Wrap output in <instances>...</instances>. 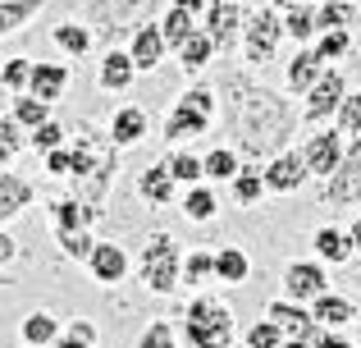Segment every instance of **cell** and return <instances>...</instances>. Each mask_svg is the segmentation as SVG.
Wrapping results in <instances>:
<instances>
[{
	"instance_id": "obj_1",
	"label": "cell",
	"mask_w": 361,
	"mask_h": 348,
	"mask_svg": "<svg viewBox=\"0 0 361 348\" xmlns=\"http://www.w3.org/2000/svg\"><path fill=\"white\" fill-rule=\"evenodd\" d=\"M220 110H224V124L233 133V147H238L243 161L261 165L270 156H279L288 147V138L298 133V110L293 101L283 97L279 88L270 83H256L252 73L229 69L220 88Z\"/></svg>"
},
{
	"instance_id": "obj_2",
	"label": "cell",
	"mask_w": 361,
	"mask_h": 348,
	"mask_svg": "<svg viewBox=\"0 0 361 348\" xmlns=\"http://www.w3.org/2000/svg\"><path fill=\"white\" fill-rule=\"evenodd\" d=\"M69 147H73V174L64 184H69V193L78 202L101 211L110 188H115V174H119V143L110 138L106 124L78 119V124H69Z\"/></svg>"
},
{
	"instance_id": "obj_3",
	"label": "cell",
	"mask_w": 361,
	"mask_h": 348,
	"mask_svg": "<svg viewBox=\"0 0 361 348\" xmlns=\"http://www.w3.org/2000/svg\"><path fill=\"white\" fill-rule=\"evenodd\" d=\"M178 340L188 348H233L238 340V325H233V307L224 303V298H192L183 312V321H178Z\"/></svg>"
},
{
	"instance_id": "obj_4",
	"label": "cell",
	"mask_w": 361,
	"mask_h": 348,
	"mask_svg": "<svg viewBox=\"0 0 361 348\" xmlns=\"http://www.w3.org/2000/svg\"><path fill=\"white\" fill-rule=\"evenodd\" d=\"M165 9H169V0H87L82 18L92 23V32L101 42L115 46L119 37H133L142 23H156Z\"/></svg>"
},
{
	"instance_id": "obj_5",
	"label": "cell",
	"mask_w": 361,
	"mask_h": 348,
	"mask_svg": "<svg viewBox=\"0 0 361 348\" xmlns=\"http://www.w3.org/2000/svg\"><path fill=\"white\" fill-rule=\"evenodd\" d=\"M137 280L147 284V294L169 298L183 289V248L174 243V234H151L137 252Z\"/></svg>"
},
{
	"instance_id": "obj_6",
	"label": "cell",
	"mask_w": 361,
	"mask_h": 348,
	"mask_svg": "<svg viewBox=\"0 0 361 348\" xmlns=\"http://www.w3.org/2000/svg\"><path fill=\"white\" fill-rule=\"evenodd\" d=\"M215 115H220V92L211 88V83H192V88L183 92V97L169 106V115H165V128L160 133L169 138V143H188V138H202V133H211V124H215Z\"/></svg>"
},
{
	"instance_id": "obj_7",
	"label": "cell",
	"mask_w": 361,
	"mask_h": 348,
	"mask_svg": "<svg viewBox=\"0 0 361 348\" xmlns=\"http://www.w3.org/2000/svg\"><path fill=\"white\" fill-rule=\"evenodd\" d=\"M283 37H288L283 32V14L274 5H261L256 14H247L238 51H243L247 64H270V60H279V42Z\"/></svg>"
},
{
	"instance_id": "obj_8",
	"label": "cell",
	"mask_w": 361,
	"mask_h": 348,
	"mask_svg": "<svg viewBox=\"0 0 361 348\" xmlns=\"http://www.w3.org/2000/svg\"><path fill=\"white\" fill-rule=\"evenodd\" d=\"M320 202L325 206H361V138H348V152L338 170L320 184Z\"/></svg>"
},
{
	"instance_id": "obj_9",
	"label": "cell",
	"mask_w": 361,
	"mask_h": 348,
	"mask_svg": "<svg viewBox=\"0 0 361 348\" xmlns=\"http://www.w3.org/2000/svg\"><path fill=\"white\" fill-rule=\"evenodd\" d=\"M348 92H353V88H348L343 69H334V64H329V69L316 78V88L302 97V124H325V119H334Z\"/></svg>"
},
{
	"instance_id": "obj_10",
	"label": "cell",
	"mask_w": 361,
	"mask_h": 348,
	"mask_svg": "<svg viewBox=\"0 0 361 348\" xmlns=\"http://www.w3.org/2000/svg\"><path fill=\"white\" fill-rule=\"evenodd\" d=\"M261 174H265V193H274V197H293L298 188H307V179H311L302 147H298V152L283 147L279 156H270V161L261 165Z\"/></svg>"
},
{
	"instance_id": "obj_11",
	"label": "cell",
	"mask_w": 361,
	"mask_h": 348,
	"mask_svg": "<svg viewBox=\"0 0 361 348\" xmlns=\"http://www.w3.org/2000/svg\"><path fill=\"white\" fill-rule=\"evenodd\" d=\"M202 28L215 37L220 51H233L243 42V28H247V9L238 0H206V14H202Z\"/></svg>"
},
{
	"instance_id": "obj_12",
	"label": "cell",
	"mask_w": 361,
	"mask_h": 348,
	"mask_svg": "<svg viewBox=\"0 0 361 348\" xmlns=\"http://www.w3.org/2000/svg\"><path fill=\"white\" fill-rule=\"evenodd\" d=\"M320 294H329V270L325 261H288L283 266V298H293V303H316Z\"/></svg>"
},
{
	"instance_id": "obj_13",
	"label": "cell",
	"mask_w": 361,
	"mask_h": 348,
	"mask_svg": "<svg viewBox=\"0 0 361 348\" xmlns=\"http://www.w3.org/2000/svg\"><path fill=\"white\" fill-rule=\"evenodd\" d=\"M343 152H348V143H343V133H338V128H325V133H311L307 143H302V156H307V170H311V179H320V184H325V179L338 170Z\"/></svg>"
},
{
	"instance_id": "obj_14",
	"label": "cell",
	"mask_w": 361,
	"mask_h": 348,
	"mask_svg": "<svg viewBox=\"0 0 361 348\" xmlns=\"http://www.w3.org/2000/svg\"><path fill=\"white\" fill-rule=\"evenodd\" d=\"M128 270H133L128 252H123L115 239H97V248H92V257H87V275L97 280L101 289H115V284L128 280Z\"/></svg>"
},
{
	"instance_id": "obj_15",
	"label": "cell",
	"mask_w": 361,
	"mask_h": 348,
	"mask_svg": "<svg viewBox=\"0 0 361 348\" xmlns=\"http://www.w3.org/2000/svg\"><path fill=\"white\" fill-rule=\"evenodd\" d=\"M325 69H329V64L316 55V46H298V51H293V60L283 64V88H288L293 97H307Z\"/></svg>"
},
{
	"instance_id": "obj_16",
	"label": "cell",
	"mask_w": 361,
	"mask_h": 348,
	"mask_svg": "<svg viewBox=\"0 0 361 348\" xmlns=\"http://www.w3.org/2000/svg\"><path fill=\"white\" fill-rule=\"evenodd\" d=\"M137 197L147 206H174L178 197H183V188H178V179L169 174L165 161H156V165H147V170L137 174Z\"/></svg>"
},
{
	"instance_id": "obj_17",
	"label": "cell",
	"mask_w": 361,
	"mask_h": 348,
	"mask_svg": "<svg viewBox=\"0 0 361 348\" xmlns=\"http://www.w3.org/2000/svg\"><path fill=\"white\" fill-rule=\"evenodd\" d=\"M128 55H133V64H137V73H151L160 60H165L169 42H165V32H160V18L156 23H142L137 32L128 37Z\"/></svg>"
},
{
	"instance_id": "obj_18",
	"label": "cell",
	"mask_w": 361,
	"mask_h": 348,
	"mask_svg": "<svg viewBox=\"0 0 361 348\" xmlns=\"http://www.w3.org/2000/svg\"><path fill=\"white\" fill-rule=\"evenodd\" d=\"M32 202H37L32 179H23V174H14V170H0V229H5L9 220H18Z\"/></svg>"
},
{
	"instance_id": "obj_19",
	"label": "cell",
	"mask_w": 361,
	"mask_h": 348,
	"mask_svg": "<svg viewBox=\"0 0 361 348\" xmlns=\"http://www.w3.org/2000/svg\"><path fill=\"white\" fill-rule=\"evenodd\" d=\"M51 206V229L55 234H73V229H92V224L101 220V211L97 206H87V202H78L73 193H64V197H55V202H46Z\"/></svg>"
},
{
	"instance_id": "obj_20",
	"label": "cell",
	"mask_w": 361,
	"mask_h": 348,
	"mask_svg": "<svg viewBox=\"0 0 361 348\" xmlns=\"http://www.w3.org/2000/svg\"><path fill=\"white\" fill-rule=\"evenodd\" d=\"M133 78H137V64H133L128 46H123V51L110 46V51L101 55V64H97V88L101 92H128Z\"/></svg>"
},
{
	"instance_id": "obj_21",
	"label": "cell",
	"mask_w": 361,
	"mask_h": 348,
	"mask_svg": "<svg viewBox=\"0 0 361 348\" xmlns=\"http://www.w3.org/2000/svg\"><path fill=\"white\" fill-rule=\"evenodd\" d=\"M51 42H55V51L60 55H69V60H82V55H92V46H97V32H92V23L87 18H64V23H55L51 28Z\"/></svg>"
},
{
	"instance_id": "obj_22",
	"label": "cell",
	"mask_w": 361,
	"mask_h": 348,
	"mask_svg": "<svg viewBox=\"0 0 361 348\" xmlns=\"http://www.w3.org/2000/svg\"><path fill=\"white\" fill-rule=\"evenodd\" d=\"M110 138L119 143V152H128V147H137L142 138L151 133V119H147V110L142 106H119L115 115H110Z\"/></svg>"
},
{
	"instance_id": "obj_23",
	"label": "cell",
	"mask_w": 361,
	"mask_h": 348,
	"mask_svg": "<svg viewBox=\"0 0 361 348\" xmlns=\"http://www.w3.org/2000/svg\"><path fill=\"white\" fill-rule=\"evenodd\" d=\"M265 316H270V321L279 325L288 340H298V335L316 330V316H311V307H307V303H293V298H274V303L265 307Z\"/></svg>"
},
{
	"instance_id": "obj_24",
	"label": "cell",
	"mask_w": 361,
	"mask_h": 348,
	"mask_svg": "<svg viewBox=\"0 0 361 348\" xmlns=\"http://www.w3.org/2000/svg\"><path fill=\"white\" fill-rule=\"evenodd\" d=\"M311 248H316L320 261H329V266H348L353 261V234L348 229H334V224H320L316 234H311Z\"/></svg>"
},
{
	"instance_id": "obj_25",
	"label": "cell",
	"mask_w": 361,
	"mask_h": 348,
	"mask_svg": "<svg viewBox=\"0 0 361 348\" xmlns=\"http://www.w3.org/2000/svg\"><path fill=\"white\" fill-rule=\"evenodd\" d=\"M64 88H69V69L64 64H55V60H32V83H27V92L32 97H42V101H60L64 97Z\"/></svg>"
},
{
	"instance_id": "obj_26",
	"label": "cell",
	"mask_w": 361,
	"mask_h": 348,
	"mask_svg": "<svg viewBox=\"0 0 361 348\" xmlns=\"http://www.w3.org/2000/svg\"><path fill=\"white\" fill-rule=\"evenodd\" d=\"M174 55H178V64H183V73H206V69H211V60L220 55V46H215V37L206 32V28H197V32L188 37Z\"/></svg>"
},
{
	"instance_id": "obj_27",
	"label": "cell",
	"mask_w": 361,
	"mask_h": 348,
	"mask_svg": "<svg viewBox=\"0 0 361 348\" xmlns=\"http://www.w3.org/2000/svg\"><path fill=\"white\" fill-rule=\"evenodd\" d=\"M178 211H183L192 224L215 220V215H220V193H215V184H192V188H183V197H178Z\"/></svg>"
},
{
	"instance_id": "obj_28",
	"label": "cell",
	"mask_w": 361,
	"mask_h": 348,
	"mask_svg": "<svg viewBox=\"0 0 361 348\" xmlns=\"http://www.w3.org/2000/svg\"><path fill=\"white\" fill-rule=\"evenodd\" d=\"M311 316H316V325H325V330H343L348 321L357 316V307H353V298H343V294H320L316 303H311Z\"/></svg>"
},
{
	"instance_id": "obj_29",
	"label": "cell",
	"mask_w": 361,
	"mask_h": 348,
	"mask_svg": "<svg viewBox=\"0 0 361 348\" xmlns=\"http://www.w3.org/2000/svg\"><path fill=\"white\" fill-rule=\"evenodd\" d=\"M229 197H233V206H247V211H252V206H261L265 197V174H261V165H252L247 161L238 174H233V184H229Z\"/></svg>"
},
{
	"instance_id": "obj_30",
	"label": "cell",
	"mask_w": 361,
	"mask_h": 348,
	"mask_svg": "<svg viewBox=\"0 0 361 348\" xmlns=\"http://www.w3.org/2000/svg\"><path fill=\"white\" fill-rule=\"evenodd\" d=\"M215 280H224V284H247L252 280V257H247L243 248H233V243H224L220 252H215Z\"/></svg>"
},
{
	"instance_id": "obj_31",
	"label": "cell",
	"mask_w": 361,
	"mask_h": 348,
	"mask_svg": "<svg viewBox=\"0 0 361 348\" xmlns=\"http://www.w3.org/2000/svg\"><path fill=\"white\" fill-rule=\"evenodd\" d=\"M283 14V32L293 37L298 46H311L320 37V28H316V5H288V9H279Z\"/></svg>"
},
{
	"instance_id": "obj_32",
	"label": "cell",
	"mask_w": 361,
	"mask_h": 348,
	"mask_svg": "<svg viewBox=\"0 0 361 348\" xmlns=\"http://www.w3.org/2000/svg\"><path fill=\"white\" fill-rule=\"evenodd\" d=\"M60 330H64V325H60V316H55V312H46V307H42V312H27V316H23V344L55 348Z\"/></svg>"
},
{
	"instance_id": "obj_33",
	"label": "cell",
	"mask_w": 361,
	"mask_h": 348,
	"mask_svg": "<svg viewBox=\"0 0 361 348\" xmlns=\"http://www.w3.org/2000/svg\"><path fill=\"white\" fill-rule=\"evenodd\" d=\"M202 28V18L197 14H188V9H178V5H169L165 14H160V32H165V42H169V51H178V46L188 42V37Z\"/></svg>"
},
{
	"instance_id": "obj_34",
	"label": "cell",
	"mask_w": 361,
	"mask_h": 348,
	"mask_svg": "<svg viewBox=\"0 0 361 348\" xmlns=\"http://www.w3.org/2000/svg\"><path fill=\"white\" fill-rule=\"evenodd\" d=\"M202 165H206V184H233V174L243 170V156L238 147H215V152L202 156Z\"/></svg>"
},
{
	"instance_id": "obj_35",
	"label": "cell",
	"mask_w": 361,
	"mask_h": 348,
	"mask_svg": "<svg viewBox=\"0 0 361 348\" xmlns=\"http://www.w3.org/2000/svg\"><path fill=\"white\" fill-rule=\"evenodd\" d=\"M46 0H0V37L9 32H23L37 14H42Z\"/></svg>"
},
{
	"instance_id": "obj_36",
	"label": "cell",
	"mask_w": 361,
	"mask_h": 348,
	"mask_svg": "<svg viewBox=\"0 0 361 348\" xmlns=\"http://www.w3.org/2000/svg\"><path fill=\"white\" fill-rule=\"evenodd\" d=\"M361 9L353 5V0H320L316 5V28L320 32H329V28H357Z\"/></svg>"
},
{
	"instance_id": "obj_37",
	"label": "cell",
	"mask_w": 361,
	"mask_h": 348,
	"mask_svg": "<svg viewBox=\"0 0 361 348\" xmlns=\"http://www.w3.org/2000/svg\"><path fill=\"white\" fill-rule=\"evenodd\" d=\"M165 165H169V174L178 179V188L206 184V165H202V156L183 152V147H174V152H165Z\"/></svg>"
},
{
	"instance_id": "obj_38",
	"label": "cell",
	"mask_w": 361,
	"mask_h": 348,
	"mask_svg": "<svg viewBox=\"0 0 361 348\" xmlns=\"http://www.w3.org/2000/svg\"><path fill=\"white\" fill-rule=\"evenodd\" d=\"M23 147H27V128L14 115H0V170H9Z\"/></svg>"
},
{
	"instance_id": "obj_39",
	"label": "cell",
	"mask_w": 361,
	"mask_h": 348,
	"mask_svg": "<svg viewBox=\"0 0 361 348\" xmlns=\"http://www.w3.org/2000/svg\"><path fill=\"white\" fill-rule=\"evenodd\" d=\"M311 46H316V55L325 64L329 60H353V28H329V32H320Z\"/></svg>"
},
{
	"instance_id": "obj_40",
	"label": "cell",
	"mask_w": 361,
	"mask_h": 348,
	"mask_svg": "<svg viewBox=\"0 0 361 348\" xmlns=\"http://www.w3.org/2000/svg\"><path fill=\"white\" fill-rule=\"evenodd\" d=\"M69 143V124H60V119H46V124H37L32 133H27V147H32L37 156H46V152H55V147H64Z\"/></svg>"
},
{
	"instance_id": "obj_41",
	"label": "cell",
	"mask_w": 361,
	"mask_h": 348,
	"mask_svg": "<svg viewBox=\"0 0 361 348\" xmlns=\"http://www.w3.org/2000/svg\"><path fill=\"white\" fill-rule=\"evenodd\" d=\"M27 83H32V60H27V55H14V60L0 64V88H5L9 97H23Z\"/></svg>"
},
{
	"instance_id": "obj_42",
	"label": "cell",
	"mask_w": 361,
	"mask_h": 348,
	"mask_svg": "<svg viewBox=\"0 0 361 348\" xmlns=\"http://www.w3.org/2000/svg\"><path fill=\"white\" fill-rule=\"evenodd\" d=\"M9 115H14L18 124L32 133L37 124H46V119H51V101H42V97H32V92H23V97H14V110H9Z\"/></svg>"
},
{
	"instance_id": "obj_43",
	"label": "cell",
	"mask_w": 361,
	"mask_h": 348,
	"mask_svg": "<svg viewBox=\"0 0 361 348\" xmlns=\"http://www.w3.org/2000/svg\"><path fill=\"white\" fill-rule=\"evenodd\" d=\"M283 340H288V335H283L270 316H256V321L243 330V348H283Z\"/></svg>"
},
{
	"instance_id": "obj_44",
	"label": "cell",
	"mask_w": 361,
	"mask_h": 348,
	"mask_svg": "<svg viewBox=\"0 0 361 348\" xmlns=\"http://www.w3.org/2000/svg\"><path fill=\"white\" fill-rule=\"evenodd\" d=\"M101 344V330L87 321V316H78V321H69L60 330V340H55V348H97Z\"/></svg>"
},
{
	"instance_id": "obj_45",
	"label": "cell",
	"mask_w": 361,
	"mask_h": 348,
	"mask_svg": "<svg viewBox=\"0 0 361 348\" xmlns=\"http://www.w3.org/2000/svg\"><path fill=\"white\" fill-rule=\"evenodd\" d=\"M206 280H215V252L197 248L183 257V284H206Z\"/></svg>"
},
{
	"instance_id": "obj_46",
	"label": "cell",
	"mask_w": 361,
	"mask_h": 348,
	"mask_svg": "<svg viewBox=\"0 0 361 348\" xmlns=\"http://www.w3.org/2000/svg\"><path fill=\"white\" fill-rule=\"evenodd\" d=\"M55 239H60V252L69 261H82V266H87V257H92V248H97V234L92 229H73V234H55Z\"/></svg>"
},
{
	"instance_id": "obj_47",
	"label": "cell",
	"mask_w": 361,
	"mask_h": 348,
	"mask_svg": "<svg viewBox=\"0 0 361 348\" xmlns=\"http://www.w3.org/2000/svg\"><path fill=\"white\" fill-rule=\"evenodd\" d=\"M334 128L343 138H361V92H348L343 97V106H338V115H334Z\"/></svg>"
},
{
	"instance_id": "obj_48",
	"label": "cell",
	"mask_w": 361,
	"mask_h": 348,
	"mask_svg": "<svg viewBox=\"0 0 361 348\" xmlns=\"http://www.w3.org/2000/svg\"><path fill=\"white\" fill-rule=\"evenodd\" d=\"M283 348H353L338 330H325V325H316V330L298 335V340H283Z\"/></svg>"
},
{
	"instance_id": "obj_49",
	"label": "cell",
	"mask_w": 361,
	"mask_h": 348,
	"mask_svg": "<svg viewBox=\"0 0 361 348\" xmlns=\"http://www.w3.org/2000/svg\"><path fill=\"white\" fill-rule=\"evenodd\" d=\"M133 348H178V330L169 321H151L147 330L137 335V344Z\"/></svg>"
},
{
	"instance_id": "obj_50",
	"label": "cell",
	"mask_w": 361,
	"mask_h": 348,
	"mask_svg": "<svg viewBox=\"0 0 361 348\" xmlns=\"http://www.w3.org/2000/svg\"><path fill=\"white\" fill-rule=\"evenodd\" d=\"M42 170L51 174V179H69L73 174V147L64 143V147H55V152H46L42 156Z\"/></svg>"
},
{
	"instance_id": "obj_51",
	"label": "cell",
	"mask_w": 361,
	"mask_h": 348,
	"mask_svg": "<svg viewBox=\"0 0 361 348\" xmlns=\"http://www.w3.org/2000/svg\"><path fill=\"white\" fill-rule=\"evenodd\" d=\"M14 257H18L14 234H9V229H0V270H5V266H14Z\"/></svg>"
},
{
	"instance_id": "obj_52",
	"label": "cell",
	"mask_w": 361,
	"mask_h": 348,
	"mask_svg": "<svg viewBox=\"0 0 361 348\" xmlns=\"http://www.w3.org/2000/svg\"><path fill=\"white\" fill-rule=\"evenodd\" d=\"M169 5H178V9H188V14H197V18H202V14H206V0H169Z\"/></svg>"
},
{
	"instance_id": "obj_53",
	"label": "cell",
	"mask_w": 361,
	"mask_h": 348,
	"mask_svg": "<svg viewBox=\"0 0 361 348\" xmlns=\"http://www.w3.org/2000/svg\"><path fill=\"white\" fill-rule=\"evenodd\" d=\"M348 234H353V248L361 252V215H357V220H353V229H348Z\"/></svg>"
},
{
	"instance_id": "obj_54",
	"label": "cell",
	"mask_w": 361,
	"mask_h": 348,
	"mask_svg": "<svg viewBox=\"0 0 361 348\" xmlns=\"http://www.w3.org/2000/svg\"><path fill=\"white\" fill-rule=\"evenodd\" d=\"M265 5H274V9H288V5H293V0H265Z\"/></svg>"
},
{
	"instance_id": "obj_55",
	"label": "cell",
	"mask_w": 361,
	"mask_h": 348,
	"mask_svg": "<svg viewBox=\"0 0 361 348\" xmlns=\"http://www.w3.org/2000/svg\"><path fill=\"white\" fill-rule=\"evenodd\" d=\"M293 5H316V0H293Z\"/></svg>"
},
{
	"instance_id": "obj_56",
	"label": "cell",
	"mask_w": 361,
	"mask_h": 348,
	"mask_svg": "<svg viewBox=\"0 0 361 348\" xmlns=\"http://www.w3.org/2000/svg\"><path fill=\"white\" fill-rule=\"evenodd\" d=\"M353 280H357V289H361V270H357V275H353Z\"/></svg>"
},
{
	"instance_id": "obj_57",
	"label": "cell",
	"mask_w": 361,
	"mask_h": 348,
	"mask_svg": "<svg viewBox=\"0 0 361 348\" xmlns=\"http://www.w3.org/2000/svg\"><path fill=\"white\" fill-rule=\"evenodd\" d=\"M5 97H9V92H5V88H0V101H5Z\"/></svg>"
},
{
	"instance_id": "obj_58",
	"label": "cell",
	"mask_w": 361,
	"mask_h": 348,
	"mask_svg": "<svg viewBox=\"0 0 361 348\" xmlns=\"http://www.w3.org/2000/svg\"><path fill=\"white\" fill-rule=\"evenodd\" d=\"M23 348H42V344H23Z\"/></svg>"
},
{
	"instance_id": "obj_59",
	"label": "cell",
	"mask_w": 361,
	"mask_h": 348,
	"mask_svg": "<svg viewBox=\"0 0 361 348\" xmlns=\"http://www.w3.org/2000/svg\"><path fill=\"white\" fill-rule=\"evenodd\" d=\"M357 64H361V55H357Z\"/></svg>"
},
{
	"instance_id": "obj_60",
	"label": "cell",
	"mask_w": 361,
	"mask_h": 348,
	"mask_svg": "<svg viewBox=\"0 0 361 348\" xmlns=\"http://www.w3.org/2000/svg\"><path fill=\"white\" fill-rule=\"evenodd\" d=\"M0 284H5V280H0Z\"/></svg>"
}]
</instances>
